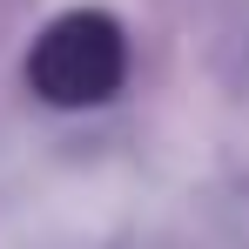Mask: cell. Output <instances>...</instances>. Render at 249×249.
Masks as SVG:
<instances>
[{
  "label": "cell",
  "mask_w": 249,
  "mask_h": 249,
  "mask_svg": "<svg viewBox=\"0 0 249 249\" xmlns=\"http://www.w3.org/2000/svg\"><path fill=\"white\" fill-rule=\"evenodd\" d=\"M128 68V47H122V27L108 20V14H61L54 27H47L34 54H27V74L41 88L47 101H61V108H81V101H101V94H115Z\"/></svg>",
  "instance_id": "1"
}]
</instances>
